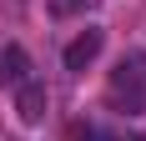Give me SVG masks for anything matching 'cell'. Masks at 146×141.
<instances>
[{
  "label": "cell",
  "instance_id": "5b68a950",
  "mask_svg": "<svg viewBox=\"0 0 146 141\" xmlns=\"http://www.w3.org/2000/svg\"><path fill=\"white\" fill-rule=\"evenodd\" d=\"M101 0H50V15H86V10H96Z\"/></svg>",
  "mask_w": 146,
  "mask_h": 141
},
{
  "label": "cell",
  "instance_id": "6da1fadb",
  "mask_svg": "<svg viewBox=\"0 0 146 141\" xmlns=\"http://www.w3.org/2000/svg\"><path fill=\"white\" fill-rule=\"evenodd\" d=\"M111 101H121L126 111H141L146 106V56H121L111 70Z\"/></svg>",
  "mask_w": 146,
  "mask_h": 141
},
{
  "label": "cell",
  "instance_id": "277c9868",
  "mask_svg": "<svg viewBox=\"0 0 146 141\" xmlns=\"http://www.w3.org/2000/svg\"><path fill=\"white\" fill-rule=\"evenodd\" d=\"M30 81V61H25V51H20V45H5V51H0V86H25Z\"/></svg>",
  "mask_w": 146,
  "mask_h": 141
},
{
  "label": "cell",
  "instance_id": "7a4b0ae2",
  "mask_svg": "<svg viewBox=\"0 0 146 141\" xmlns=\"http://www.w3.org/2000/svg\"><path fill=\"white\" fill-rule=\"evenodd\" d=\"M101 45H106V30L86 25V30H81V35H76L71 45H66V70H86L91 61L101 56Z\"/></svg>",
  "mask_w": 146,
  "mask_h": 141
},
{
  "label": "cell",
  "instance_id": "3957f363",
  "mask_svg": "<svg viewBox=\"0 0 146 141\" xmlns=\"http://www.w3.org/2000/svg\"><path fill=\"white\" fill-rule=\"evenodd\" d=\"M15 111H20V121L25 126H40L45 121V86L30 76L25 86H15Z\"/></svg>",
  "mask_w": 146,
  "mask_h": 141
}]
</instances>
